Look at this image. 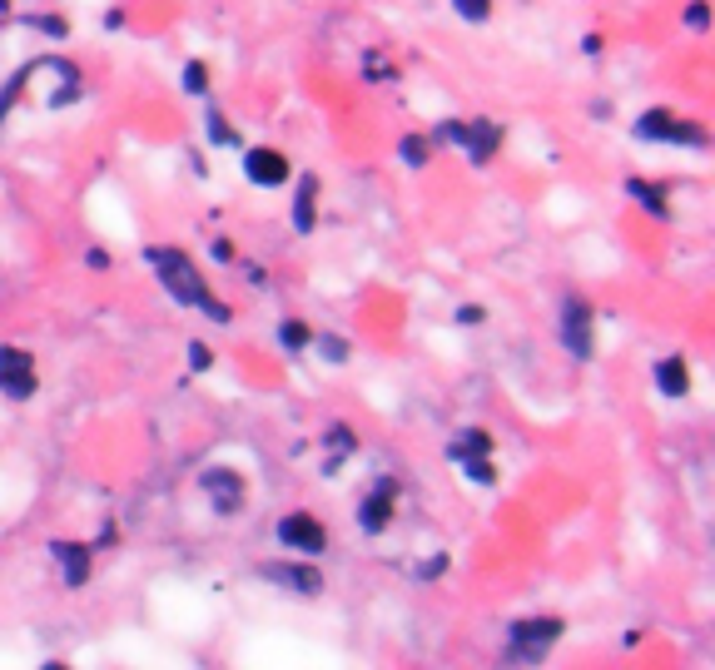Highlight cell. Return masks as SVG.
Instances as JSON below:
<instances>
[{
	"instance_id": "obj_18",
	"label": "cell",
	"mask_w": 715,
	"mask_h": 670,
	"mask_svg": "<svg viewBox=\"0 0 715 670\" xmlns=\"http://www.w3.org/2000/svg\"><path fill=\"white\" fill-rule=\"evenodd\" d=\"M308 338H313V333H308V328H303L298 318H288L284 328H279V343H284V348H303Z\"/></svg>"
},
{
	"instance_id": "obj_2",
	"label": "cell",
	"mask_w": 715,
	"mask_h": 670,
	"mask_svg": "<svg viewBox=\"0 0 715 670\" xmlns=\"http://www.w3.org/2000/svg\"><path fill=\"white\" fill-rule=\"evenodd\" d=\"M557 641H562V621H557V616L517 621V626H512V646H507V661H542V656H547Z\"/></svg>"
},
{
	"instance_id": "obj_23",
	"label": "cell",
	"mask_w": 715,
	"mask_h": 670,
	"mask_svg": "<svg viewBox=\"0 0 715 670\" xmlns=\"http://www.w3.org/2000/svg\"><path fill=\"white\" fill-rule=\"evenodd\" d=\"M403 154H408V164L418 169V164L428 159V144H423V139H403Z\"/></svg>"
},
{
	"instance_id": "obj_10",
	"label": "cell",
	"mask_w": 715,
	"mask_h": 670,
	"mask_svg": "<svg viewBox=\"0 0 715 670\" xmlns=\"http://www.w3.org/2000/svg\"><path fill=\"white\" fill-rule=\"evenodd\" d=\"M393 497H398V487H393V482L383 477V482L373 487V497H368V502L358 507V522H363L368 532H383V527L393 522Z\"/></svg>"
},
{
	"instance_id": "obj_17",
	"label": "cell",
	"mask_w": 715,
	"mask_h": 670,
	"mask_svg": "<svg viewBox=\"0 0 715 670\" xmlns=\"http://www.w3.org/2000/svg\"><path fill=\"white\" fill-rule=\"evenodd\" d=\"M308 343H313V348H318V353H323L333 368H338V363H348V343H343V338H333V333H318V338H308Z\"/></svg>"
},
{
	"instance_id": "obj_22",
	"label": "cell",
	"mask_w": 715,
	"mask_h": 670,
	"mask_svg": "<svg viewBox=\"0 0 715 670\" xmlns=\"http://www.w3.org/2000/svg\"><path fill=\"white\" fill-rule=\"evenodd\" d=\"M467 477H472L477 487H492V467H487L482 457H467Z\"/></svg>"
},
{
	"instance_id": "obj_1",
	"label": "cell",
	"mask_w": 715,
	"mask_h": 670,
	"mask_svg": "<svg viewBox=\"0 0 715 670\" xmlns=\"http://www.w3.org/2000/svg\"><path fill=\"white\" fill-rule=\"evenodd\" d=\"M149 264H154L159 283H164V288H169L179 303H194V308H204L214 323H229V308L209 298V283L199 278V268L189 264V254H179V249H154V254H149Z\"/></svg>"
},
{
	"instance_id": "obj_6",
	"label": "cell",
	"mask_w": 715,
	"mask_h": 670,
	"mask_svg": "<svg viewBox=\"0 0 715 670\" xmlns=\"http://www.w3.org/2000/svg\"><path fill=\"white\" fill-rule=\"evenodd\" d=\"M199 492L214 502L219 517H234V512L244 507V477H239L234 467H209V472L199 477Z\"/></svg>"
},
{
	"instance_id": "obj_19",
	"label": "cell",
	"mask_w": 715,
	"mask_h": 670,
	"mask_svg": "<svg viewBox=\"0 0 715 670\" xmlns=\"http://www.w3.org/2000/svg\"><path fill=\"white\" fill-rule=\"evenodd\" d=\"M462 20H487L492 15V0H452Z\"/></svg>"
},
{
	"instance_id": "obj_25",
	"label": "cell",
	"mask_w": 715,
	"mask_h": 670,
	"mask_svg": "<svg viewBox=\"0 0 715 670\" xmlns=\"http://www.w3.org/2000/svg\"><path fill=\"white\" fill-rule=\"evenodd\" d=\"M457 323H462V328H477V323H482V308H462Z\"/></svg>"
},
{
	"instance_id": "obj_11",
	"label": "cell",
	"mask_w": 715,
	"mask_h": 670,
	"mask_svg": "<svg viewBox=\"0 0 715 670\" xmlns=\"http://www.w3.org/2000/svg\"><path fill=\"white\" fill-rule=\"evenodd\" d=\"M656 388H661L666 398H686V393H691L686 363H681V358H661V363H656Z\"/></svg>"
},
{
	"instance_id": "obj_9",
	"label": "cell",
	"mask_w": 715,
	"mask_h": 670,
	"mask_svg": "<svg viewBox=\"0 0 715 670\" xmlns=\"http://www.w3.org/2000/svg\"><path fill=\"white\" fill-rule=\"evenodd\" d=\"M244 174H249L254 184H269V189H274V184H284L293 169H288V154H284V149L254 144V149H244Z\"/></svg>"
},
{
	"instance_id": "obj_20",
	"label": "cell",
	"mask_w": 715,
	"mask_h": 670,
	"mask_svg": "<svg viewBox=\"0 0 715 670\" xmlns=\"http://www.w3.org/2000/svg\"><path fill=\"white\" fill-rule=\"evenodd\" d=\"M686 25H691V30H706V25H711V5H706V0H691V10H686Z\"/></svg>"
},
{
	"instance_id": "obj_15",
	"label": "cell",
	"mask_w": 715,
	"mask_h": 670,
	"mask_svg": "<svg viewBox=\"0 0 715 670\" xmlns=\"http://www.w3.org/2000/svg\"><path fill=\"white\" fill-rule=\"evenodd\" d=\"M492 452V437L482 432V427H467V432H457V442H452V457H487Z\"/></svg>"
},
{
	"instance_id": "obj_21",
	"label": "cell",
	"mask_w": 715,
	"mask_h": 670,
	"mask_svg": "<svg viewBox=\"0 0 715 670\" xmlns=\"http://www.w3.org/2000/svg\"><path fill=\"white\" fill-rule=\"evenodd\" d=\"M204 85H209V70H204V65H189V70H184V90H189V95H204Z\"/></svg>"
},
{
	"instance_id": "obj_3",
	"label": "cell",
	"mask_w": 715,
	"mask_h": 670,
	"mask_svg": "<svg viewBox=\"0 0 715 670\" xmlns=\"http://www.w3.org/2000/svg\"><path fill=\"white\" fill-rule=\"evenodd\" d=\"M636 134H641V139H661V144H691V149H706V144H711V134L701 130L696 120H681V115H671V110L641 115V120H636Z\"/></svg>"
},
{
	"instance_id": "obj_7",
	"label": "cell",
	"mask_w": 715,
	"mask_h": 670,
	"mask_svg": "<svg viewBox=\"0 0 715 670\" xmlns=\"http://www.w3.org/2000/svg\"><path fill=\"white\" fill-rule=\"evenodd\" d=\"M0 393L10 402H25L35 393V358L25 348H0Z\"/></svg>"
},
{
	"instance_id": "obj_13",
	"label": "cell",
	"mask_w": 715,
	"mask_h": 670,
	"mask_svg": "<svg viewBox=\"0 0 715 670\" xmlns=\"http://www.w3.org/2000/svg\"><path fill=\"white\" fill-rule=\"evenodd\" d=\"M55 556H60V566H65V581H70V586H80V581L90 576V551H85V546L60 541V546H55Z\"/></svg>"
},
{
	"instance_id": "obj_12",
	"label": "cell",
	"mask_w": 715,
	"mask_h": 670,
	"mask_svg": "<svg viewBox=\"0 0 715 670\" xmlns=\"http://www.w3.org/2000/svg\"><path fill=\"white\" fill-rule=\"evenodd\" d=\"M264 576L269 581H279V586H293V591H303V596H313V591H323V576L318 571H298V566H264Z\"/></svg>"
},
{
	"instance_id": "obj_8",
	"label": "cell",
	"mask_w": 715,
	"mask_h": 670,
	"mask_svg": "<svg viewBox=\"0 0 715 670\" xmlns=\"http://www.w3.org/2000/svg\"><path fill=\"white\" fill-rule=\"evenodd\" d=\"M279 541L293 546V551H303V556H318L323 546H328V532H323V522L318 517H308V512H293L279 522Z\"/></svg>"
},
{
	"instance_id": "obj_5",
	"label": "cell",
	"mask_w": 715,
	"mask_h": 670,
	"mask_svg": "<svg viewBox=\"0 0 715 670\" xmlns=\"http://www.w3.org/2000/svg\"><path fill=\"white\" fill-rule=\"evenodd\" d=\"M437 139H452V144H462L477 164H487L492 154H497V144H502V130L492 125V120H477V125H462V120H447Z\"/></svg>"
},
{
	"instance_id": "obj_16",
	"label": "cell",
	"mask_w": 715,
	"mask_h": 670,
	"mask_svg": "<svg viewBox=\"0 0 715 670\" xmlns=\"http://www.w3.org/2000/svg\"><path fill=\"white\" fill-rule=\"evenodd\" d=\"M631 199H641L656 219H666V194L661 189H651V184H641V179H631Z\"/></svg>"
},
{
	"instance_id": "obj_14",
	"label": "cell",
	"mask_w": 715,
	"mask_h": 670,
	"mask_svg": "<svg viewBox=\"0 0 715 670\" xmlns=\"http://www.w3.org/2000/svg\"><path fill=\"white\" fill-rule=\"evenodd\" d=\"M313 199H318V179H303L298 184V204H293V229L298 234H313Z\"/></svg>"
},
{
	"instance_id": "obj_24",
	"label": "cell",
	"mask_w": 715,
	"mask_h": 670,
	"mask_svg": "<svg viewBox=\"0 0 715 670\" xmlns=\"http://www.w3.org/2000/svg\"><path fill=\"white\" fill-rule=\"evenodd\" d=\"M189 368H199V373L209 368V348H204V343H194V348H189Z\"/></svg>"
},
{
	"instance_id": "obj_4",
	"label": "cell",
	"mask_w": 715,
	"mask_h": 670,
	"mask_svg": "<svg viewBox=\"0 0 715 670\" xmlns=\"http://www.w3.org/2000/svg\"><path fill=\"white\" fill-rule=\"evenodd\" d=\"M562 343L572 348V358H591L596 353V313L581 303V298H567L562 303Z\"/></svg>"
}]
</instances>
